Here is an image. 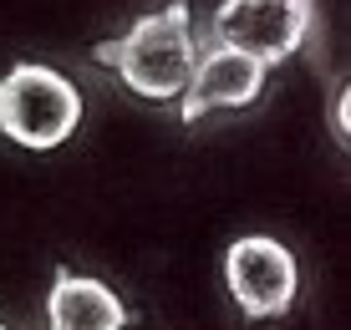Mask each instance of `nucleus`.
Returning a JSON list of instances; mask_svg holds the SVG:
<instances>
[{
    "mask_svg": "<svg viewBox=\"0 0 351 330\" xmlns=\"http://www.w3.org/2000/svg\"><path fill=\"white\" fill-rule=\"evenodd\" d=\"M92 56L112 66L123 87L138 92L143 102H178L193 77V61H199L189 0H168V5L138 16L123 41H102Z\"/></svg>",
    "mask_w": 351,
    "mask_h": 330,
    "instance_id": "f257e3e1",
    "label": "nucleus"
},
{
    "mask_svg": "<svg viewBox=\"0 0 351 330\" xmlns=\"http://www.w3.org/2000/svg\"><path fill=\"white\" fill-rule=\"evenodd\" d=\"M82 127V92L56 66L21 61L0 77V132L21 148H62Z\"/></svg>",
    "mask_w": 351,
    "mask_h": 330,
    "instance_id": "f03ea898",
    "label": "nucleus"
},
{
    "mask_svg": "<svg viewBox=\"0 0 351 330\" xmlns=\"http://www.w3.org/2000/svg\"><path fill=\"white\" fill-rule=\"evenodd\" d=\"M316 26V5L311 0H219L214 10V46L260 61V66H280L306 46Z\"/></svg>",
    "mask_w": 351,
    "mask_h": 330,
    "instance_id": "7ed1b4c3",
    "label": "nucleus"
},
{
    "mask_svg": "<svg viewBox=\"0 0 351 330\" xmlns=\"http://www.w3.org/2000/svg\"><path fill=\"white\" fill-rule=\"evenodd\" d=\"M224 285L250 320H275L295 305V290H300L295 254L270 234H245L224 254Z\"/></svg>",
    "mask_w": 351,
    "mask_h": 330,
    "instance_id": "20e7f679",
    "label": "nucleus"
},
{
    "mask_svg": "<svg viewBox=\"0 0 351 330\" xmlns=\"http://www.w3.org/2000/svg\"><path fill=\"white\" fill-rule=\"evenodd\" d=\"M265 71L260 61L229 51V46H209L199 61H193V77L184 97H178V117L184 122H199L209 112H234V107H250L265 87Z\"/></svg>",
    "mask_w": 351,
    "mask_h": 330,
    "instance_id": "39448f33",
    "label": "nucleus"
},
{
    "mask_svg": "<svg viewBox=\"0 0 351 330\" xmlns=\"http://www.w3.org/2000/svg\"><path fill=\"white\" fill-rule=\"evenodd\" d=\"M46 325L51 330H123L128 305L117 300V290L102 285V279L56 270L51 295H46Z\"/></svg>",
    "mask_w": 351,
    "mask_h": 330,
    "instance_id": "423d86ee",
    "label": "nucleus"
},
{
    "mask_svg": "<svg viewBox=\"0 0 351 330\" xmlns=\"http://www.w3.org/2000/svg\"><path fill=\"white\" fill-rule=\"evenodd\" d=\"M331 117H336V138H341V142H346V92H341V97H336V112H331Z\"/></svg>",
    "mask_w": 351,
    "mask_h": 330,
    "instance_id": "0eeeda50",
    "label": "nucleus"
},
{
    "mask_svg": "<svg viewBox=\"0 0 351 330\" xmlns=\"http://www.w3.org/2000/svg\"><path fill=\"white\" fill-rule=\"evenodd\" d=\"M0 330H5V325H0Z\"/></svg>",
    "mask_w": 351,
    "mask_h": 330,
    "instance_id": "6e6552de",
    "label": "nucleus"
}]
</instances>
